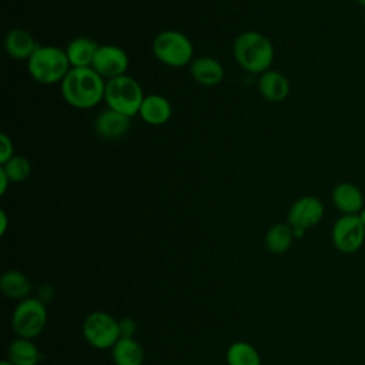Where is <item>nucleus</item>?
I'll return each mask as SVG.
<instances>
[{
    "label": "nucleus",
    "mask_w": 365,
    "mask_h": 365,
    "mask_svg": "<svg viewBox=\"0 0 365 365\" xmlns=\"http://www.w3.org/2000/svg\"><path fill=\"white\" fill-rule=\"evenodd\" d=\"M118 328H120V336L134 338V334L137 331V324L133 318H121L118 319Z\"/></svg>",
    "instance_id": "nucleus-25"
},
{
    "label": "nucleus",
    "mask_w": 365,
    "mask_h": 365,
    "mask_svg": "<svg viewBox=\"0 0 365 365\" xmlns=\"http://www.w3.org/2000/svg\"><path fill=\"white\" fill-rule=\"evenodd\" d=\"M1 168L11 182H23L31 174V164L23 155H14L6 164H3Z\"/></svg>",
    "instance_id": "nucleus-23"
},
{
    "label": "nucleus",
    "mask_w": 365,
    "mask_h": 365,
    "mask_svg": "<svg viewBox=\"0 0 365 365\" xmlns=\"http://www.w3.org/2000/svg\"><path fill=\"white\" fill-rule=\"evenodd\" d=\"M64 101L80 110H88L104 100L106 80L91 67H71L60 83Z\"/></svg>",
    "instance_id": "nucleus-1"
},
{
    "label": "nucleus",
    "mask_w": 365,
    "mask_h": 365,
    "mask_svg": "<svg viewBox=\"0 0 365 365\" xmlns=\"http://www.w3.org/2000/svg\"><path fill=\"white\" fill-rule=\"evenodd\" d=\"M191 77L201 86L212 87L218 86L224 78L222 64L212 57H197L190 64Z\"/></svg>",
    "instance_id": "nucleus-15"
},
{
    "label": "nucleus",
    "mask_w": 365,
    "mask_h": 365,
    "mask_svg": "<svg viewBox=\"0 0 365 365\" xmlns=\"http://www.w3.org/2000/svg\"><path fill=\"white\" fill-rule=\"evenodd\" d=\"M324 217V204L314 195H304L298 198L288 211L287 222L292 228L308 230L315 227Z\"/></svg>",
    "instance_id": "nucleus-10"
},
{
    "label": "nucleus",
    "mask_w": 365,
    "mask_h": 365,
    "mask_svg": "<svg viewBox=\"0 0 365 365\" xmlns=\"http://www.w3.org/2000/svg\"><path fill=\"white\" fill-rule=\"evenodd\" d=\"M227 365H261L259 352L247 341L232 342L225 352Z\"/></svg>",
    "instance_id": "nucleus-22"
},
{
    "label": "nucleus",
    "mask_w": 365,
    "mask_h": 365,
    "mask_svg": "<svg viewBox=\"0 0 365 365\" xmlns=\"http://www.w3.org/2000/svg\"><path fill=\"white\" fill-rule=\"evenodd\" d=\"M0 365H14V364H13V362H10L9 359H4V361H1V362H0Z\"/></svg>",
    "instance_id": "nucleus-29"
},
{
    "label": "nucleus",
    "mask_w": 365,
    "mask_h": 365,
    "mask_svg": "<svg viewBox=\"0 0 365 365\" xmlns=\"http://www.w3.org/2000/svg\"><path fill=\"white\" fill-rule=\"evenodd\" d=\"M7 359L14 365H37L41 355L31 339L17 336L9 344Z\"/></svg>",
    "instance_id": "nucleus-20"
},
{
    "label": "nucleus",
    "mask_w": 365,
    "mask_h": 365,
    "mask_svg": "<svg viewBox=\"0 0 365 365\" xmlns=\"http://www.w3.org/2000/svg\"><path fill=\"white\" fill-rule=\"evenodd\" d=\"M294 230L288 222H278L269 227L265 234V247L271 254H284L294 241Z\"/></svg>",
    "instance_id": "nucleus-21"
},
{
    "label": "nucleus",
    "mask_w": 365,
    "mask_h": 365,
    "mask_svg": "<svg viewBox=\"0 0 365 365\" xmlns=\"http://www.w3.org/2000/svg\"><path fill=\"white\" fill-rule=\"evenodd\" d=\"M155 58L167 67L181 68L194 60V46L191 40L178 30H164L153 40Z\"/></svg>",
    "instance_id": "nucleus-5"
},
{
    "label": "nucleus",
    "mask_w": 365,
    "mask_h": 365,
    "mask_svg": "<svg viewBox=\"0 0 365 365\" xmlns=\"http://www.w3.org/2000/svg\"><path fill=\"white\" fill-rule=\"evenodd\" d=\"M291 86L288 78L277 70H267L258 77V91L269 103H281L289 94Z\"/></svg>",
    "instance_id": "nucleus-13"
},
{
    "label": "nucleus",
    "mask_w": 365,
    "mask_h": 365,
    "mask_svg": "<svg viewBox=\"0 0 365 365\" xmlns=\"http://www.w3.org/2000/svg\"><path fill=\"white\" fill-rule=\"evenodd\" d=\"M0 288L7 298L16 301H23L31 294V284L29 278L17 269H9L3 272L0 278Z\"/></svg>",
    "instance_id": "nucleus-18"
},
{
    "label": "nucleus",
    "mask_w": 365,
    "mask_h": 365,
    "mask_svg": "<svg viewBox=\"0 0 365 365\" xmlns=\"http://www.w3.org/2000/svg\"><path fill=\"white\" fill-rule=\"evenodd\" d=\"M70 68L66 48L57 46H38L27 60V71L31 78L46 86L61 83Z\"/></svg>",
    "instance_id": "nucleus-3"
},
{
    "label": "nucleus",
    "mask_w": 365,
    "mask_h": 365,
    "mask_svg": "<svg viewBox=\"0 0 365 365\" xmlns=\"http://www.w3.org/2000/svg\"><path fill=\"white\" fill-rule=\"evenodd\" d=\"M131 125V118L114 111L111 108H107L101 111L94 121V128L98 137L104 140H117L127 134Z\"/></svg>",
    "instance_id": "nucleus-11"
},
{
    "label": "nucleus",
    "mask_w": 365,
    "mask_h": 365,
    "mask_svg": "<svg viewBox=\"0 0 365 365\" xmlns=\"http://www.w3.org/2000/svg\"><path fill=\"white\" fill-rule=\"evenodd\" d=\"M38 46L24 29H11L4 37V50L16 60H29Z\"/></svg>",
    "instance_id": "nucleus-16"
},
{
    "label": "nucleus",
    "mask_w": 365,
    "mask_h": 365,
    "mask_svg": "<svg viewBox=\"0 0 365 365\" xmlns=\"http://www.w3.org/2000/svg\"><path fill=\"white\" fill-rule=\"evenodd\" d=\"M128 64V54L124 48L114 44H100L91 63V68L107 81L124 76Z\"/></svg>",
    "instance_id": "nucleus-9"
},
{
    "label": "nucleus",
    "mask_w": 365,
    "mask_h": 365,
    "mask_svg": "<svg viewBox=\"0 0 365 365\" xmlns=\"http://www.w3.org/2000/svg\"><path fill=\"white\" fill-rule=\"evenodd\" d=\"M232 54L242 70L251 74H262L269 70L275 50L272 41L262 33L244 31L234 40Z\"/></svg>",
    "instance_id": "nucleus-2"
},
{
    "label": "nucleus",
    "mask_w": 365,
    "mask_h": 365,
    "mask_svg": "<svg viewBox=\"0 0 365 365\" xmlns=\"http://www.w3.org/2000/svg\"><path fill=\"white\" fill-rule=\"evenodd\" d=\"M98 46L100 44L90 37L80 36L73 38L66 47L71 67H91Z\"/></svg>",
    "instance_id": "nucleus-17"
},
{
    "label": "nucleus",
    "mask_w": 365,
    "mask_h": 365,
    "mask_svg": "<svg viewBox=\"0 0 365 365\" xmlns=\"http://www.w3.org/2000/svg\"><path fill=\"white\" fill-rule=\"evenodd\" d=\"M332 202L344 215H356L364 208V195L358 185L341 182L332 190Z\"/></svg>",
    "instance_id": "nucleus-14"
},
{
    "label": "nucleus",
    "mask_w": 365,
    "mask_h": 365,
    "mask_svg": "<svg viewBox=\"0 0 365 365\" xmlns=\"http://www.w3.org/2000/svg\"><path fill=\"white\" fill-rule=\"evenodd\" d=\"M14 157V145L11 138L7 134L0 135V164H6L10 158Z\"/></svg>",
    "instance_id": "nucleus-24"
},
{
    "label": "nucleus",
    "mask_w": 365,
    "mask_h": 365,
    "mask_svg": "<svg viewBox=\"0 0 365 365\" xmlns=\"http://www.w3.org/2000/svg\"><path fill=\"white\" fill-rule=\"evenodd\" d=\"M334 247L342 254L356 252L365 241V225L356 215L339 217L331 230Z\"/></svg>",
    "instance_id": "nucleus-8"
},
{
    "label": "nucleus",
    "mask_w": 365,
    "mask_h": 365,
    "mask_svg": "<svg viewBox=\"0 0 365 365\" xmlns=\"http://www.w3.org/2000/svg\"><path fill=\"white\" fill-rule=\"evenodd\" d=\"M83 336L96 349H108L121 338L118 319L104 311H94L83 321Z\"/></svg>",
    "instance_id": "nucleus-7"
},
{
    "label": "nucleus",
    "mask_w": 365,
    "mask_h": 365,
    "mask_svg": "<svg viewBox=\"0 0 365 365\" xmlns=\"http://www.w3.org/2000/svg\"><path fill=\"white\" fill-rule=\"evenodd\" d=\"M359 6H362V7H365V0H355Z\"/></svg>",
    "instance_id": "nucleus-30"
},
{
    "label": "nucleus",
    "mask_w": 365,
    "mask_h": 365,
    "mask_svg": "<svg viewBox=\"0 0 365 365\" xmlns=\"http://www.w3.org/2000/svg\"><path fill=\"white\" fill-rule=\"evenodd\" d=\"M138 115L150 125H163L170 121L173 115V106L168 98L161 94H148L143 100Z\"/></svg>",
    "instance_id": "nucleus-12"
},
{
    "label": "nucleus",
    "mask_w": 365,
    "mask_h": 365,
    "mask_svg": "<svg viewBox=\"0 0 365 365\" xmlns=\"http://www.w3.org/2000/svg\"><path fill=\"white\" fill-rule=\"evenodd\" d=\"M10 178L7 177V174L3 171V168L0 167V195H4L7 191V187L10 184Z\"/></svg>",
    "instance_id": "nucleus-26"
},
{
    "label": "nucleus",
    "mask_w": 365,
    "mask_h": 365,
    "mask_svg": "<svg viewBox=\"0 0 365 365\" xmlns=\"http://www.w3.org/2000/svg\"><path fill=\"white\" fill-rule=\"evenodd\" d=\"M358 217H359V220L362 221V224L365 225V208H362V210H361V212L358 214Z\"/></svg>",
    "instance_id": "nucleus-28"
},
{
    "label": "nucleus",
    "mask_w": 365,
    "mask_h": 365,
    "mask_svg": "<svg viewBox=\"0 0 365 365\" xmlns=\"http://www.w3.org/2000/svg\"><path fill=\"white\" fill-rule=\"evenodd\" d=\"M7 225H9V218L4 210H0V235H4L7 231Z\"/></svg>",
    "instance_id": "nucleus-27"
},
{
    "label": "nucleus",
    "mask_w": 365,
    "mask_h": 365,
    "mask_svg": "<svg viewBox=\"0 0 365 365\" xmlns=\"http://www.w3.org/2000/svg\"><path fill=\"white\" fill-rule=\"evenodd\" d=\"M111 356L115 365H141L144 349L135 338H120L111 348Z\"/></svg>",
    "instance_id": "nucleus-19"
},
{
    "label": "nucleus",
    "mask_w": 365,
    "mask_h": 365,
    "mask_svg": "<svg viewBox=\"0 0 365 365\" xmlns=\"http://www.w3.org/2000/svg\"><path fill=\"white\" fill-rule=\"evenodd\" d=\"M144 97L140 83L131 76L124 74L106 81L104 103L107 104V108L118 111L130 118L138 114Z\"/></svg>",
    "instance_id": "nucleus-4"
},
{
    "label": "nucleus",
    "mask_w": 365,
    "mask_h": 365,
    "mask_svg": "<svg viewBox=\"0 0 365 365\" xmlns=\"http://www.w3.org/2000/svg\"><path fill=\"white\" fill-rule=\"evenodd\" d=\"M47 324L46 304L34 297L19 301L11 314V327L17 336L33 339L38 336Z\"/></svg>",
    "instance_id": "nucleus-6"
}]
</instances>
